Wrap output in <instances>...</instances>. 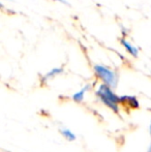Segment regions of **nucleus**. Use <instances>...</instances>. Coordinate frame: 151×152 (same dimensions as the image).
Returning <instances> with one entry per match:
<instances>
[{
  "label": "nucleus",
  "instance_id": "39448f33",
  "mask_svg": "<svg viewBox=\"0 0 151 152\" xmlns=\"http://www.w3.org/2000/svg\"><path fill=\"white\" fill-rule=\"evenodd\" d=\"M63 72V67H54L50 70V72H47L44 76H42V83H46L48 82L49 80L51 79L55 78L56 76H59Z\"/></svg>",
  "mask_w": 151,
  "mask_h": 152
},
{
  "label": "nucleus",
  "instance_id": "f03ea898",
  "mask_svg": "<svg viewBox=\"0 0 151 152\" xmlns=\"http://www.w3.org/2000/svg\"><path fill=\"white\" fill-rule=\"evenodd\" d=\"M93 70L97 79L101 81L104 84L109 85L112 88H116L118 84V75L113 69L107 67L101 64H95L93 66Z\"/></svg>",
  "mask_w": 151,
  "mask_h": 152
},
{
  "label": "nucleus",
  "instance_id": "20e7f679",
  "mask_svg": "<svg viewBox=\"0 0 151 152\" xmlns=\"http://www.w3.org/2000/svg\"><path fill=\"white\" fill-rule=\"evenodd\" d=\"M90 87H91L90 85L87 84V85H85L83 88H81L78 92H76V93L73 95V100H74V102H78V104H81V102L84 100L85 95H86V93L88 92L89 89H90Z\"/></svg>",
  "mask_w": 151,
  "mask_h": 152
},
{
  "label": "nucleus",
  "instance_id": "423d86ee",
  "mask_svg": "<svg viewBox=\"0 0 151 152\" xmlns=\"http://www.w3.org/2000/svg\"><path fill=\"white\" fill-rule=\"evenodd\" d=\"M120 42H121V45H122L123 47H124V49L127 51V52L129 53V54L131 55L133 57H136L137 58L138 57V55H139V50H138L137 48H136L133 45H131L129 42H127L125 38H121V40H120Z\"/></svg>",
  "mask_w": 151,
  "mask_h": 152
},
{
  "label": "nucleus",
  "instance_id": "f257e3e1",
  "mask_svg": "<svg viewBox=\"0 0 151 152\" xmlns=\"http://www.w3.org/2000/svg\"><path fill=\"white\" fill-rule=\"evenodd\" d=\"M95 95L106 107H108L114 113L119 112L120 96L115 93L112 87L103 83L97 87L96 91H95Z\"/></svg>",
  "mask_w": 151,
  "mask_h": 152
},
{
  "label": "nucleus",
  "instance_id": "1a4fd4ad",
  "mask_svg": "<svg viewBox=\"0 0 151 152\" xmlns=\"http://www.w3.org/2000/svg\"><path fill=\"white\" fill-rule=\"evenodd\" d=\"M149 134H151V120H150V123H149Z\"/></svg>",
  "mask_w": 151,
  "mask_h": 152
},
{
  "label": "nucleus",
  "instance_id": "9d476101",
  "mask_svg": "<svg viewBox=\"0 0 151 152\" xmlns=\"http://www.w3.org/2000/svg\"><path fill=\"white\" fill-rule=\"evenodd\" d=\"M60 2H62V3H64V4H67V2L65 1V0H59Z\"/></svg>",
  "mask_w": 151,
  "mask_h": 152
},
{
  "label": "nucleus",
  "instance_id": "0eeeda50",
  "mask_svg": "<svg viewBox=\"0 0 151 152\" xmlns=\"http://www.w3.org/2000/svg\"><path fill=\"white\" fill-rule=\"evenodd\" d=\"M59 132H60L61 136H62L66 141H69V142H74V141L77 139L76 134L67 127H61L60 129H59Z\"/></svg>",
  "mask_w": 151,
  "mask_h": 152
},
{
  "label": "nucleus",
  "instance_id": "6e6552de",
  "mask_svg": "<svg viewBox=\"0 0 151 152\" xmlns=\"http://www.w3.org/2000/svg\"><path fill=\"white\" fill-rule=\"evenodd\" d=\"M147 152H151V143H150L149 147H148V150H147Z\"/></svg>",
  "mask_w": 151,
  "mask_h": 152
},
{
  "label": "nucleus",
  "instance_id": "7ed1b4c3",
  "mask_svg": "<svg viewBox=\"0 0 151 152\" xmlns=\"http://www.w3.org/2000/svg\"><path fill=\"white\" fill-rule=\"evenodd\" d=\"M120 104H126V106H128L131 109H138L140 107L139 100L133 95H121Z\"/></svg>",
  "mask_w": 151,
  "mask_h": 152
}]
</instances>
